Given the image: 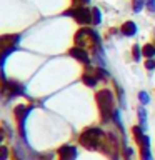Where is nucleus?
Returning a JSON list of instances; mask_svg holds the SVG:
<instances>
[{
    "label": "nucleus",
    "mask_w": 155,
    "mask_h": 160,
    "mask_svg": "<svg viewBox=\"0 0 155 160\" xmlns=\"http://www.w3.org/2000/svg\"><path fill=\"white\" fill-rule=\"evenodd\" d=\"M82 2H88V0H82Z\"/></svg>",
    "instance_id": "a211bd4d"
},
{
    "label": "nucleus",
    "mask_w": 155,
    "mask_h": 160,
    "mask_svg": "<svg viewBox=\"0 0 155 160\" xmlns=\"http://www.w3.org/2000/svg\"><path fill=\"white\" fill-rule=\"evenodd\" d=\"M120 32H122L123 35H133L135 32H137V27H135L133 22H125L123 27L120 28Z\"/></svg>",
    "instance_id": "423d86ee"
},
{
    "label": "nucleus",
    "mask_w": 155,
    "mask_h": 160,
    "mask_svg": "<svg viewBox=\"0 0 155 160\" xmlns=\"http://www.w3.org/2000/svg\"><path fill=\"white\" fill-rule=\"evenodd\" d=\"M102 137H103V133L100 128H87L80 135V143L85 148L93 150V148H98V143H100V138Z\"/></svg>",
    "instance_id": "f257e3e1"
},
{
    "label": "nucleus",
    "mask_w": 155,
    "mask_h": 160,
    "mask_svg": "<svg viewBox=\"0 0 155 160\" xmlns=\"http://www.w3.org/2000/svg\"><path fill=\"white\" fill-rule=\"evenodd\" d=\"M5 158H7V148L2 147V160H5Z\"/></svg>",
    "instance_id": "f3484780"
},
{
    "label": "nucleus",
    "mask_w": 155,
    "mask_h": 160,
    "mask_svg": "<svg viewBox=\"0 0 155 160\" xmlns=\"http://www.w3.org/2000/svg\"><path fill=\"white\" fill-rule=\"evenodd\" d=\"M145 67H147V68H155V62H153V60H148V62L145 63Z\"/></svg>",
    "instance_id": "2eb2a0df"
},
{
    "label": "nucleus",
    "mask_w": 155,
    "mask_h": 160,
    "mask_svg": "<svg viewBox=\"0 0 155 160\" xmlns=\"http://www.w3.org/2000/svg\"><path fill=\"white\" fill-rule=\"evenodd\" d=\"M18 40V35H8V37H2V48L7 47V43H15Z\"/></svg>",
    "instance_id": "0eeeda50"
},
{
    "label": "nucleus",
    "mask_w": 155,
    "mask_h": 160,
    "mask_svg": "<svg viewBox=\"0 0 155 160\" xmlns=\"http://www.w3.org/2000/svg\"><path fill=\"white\" fill-rule=\"evenodd\" d=\"M97 103L100 107L102 118L108 120L110 112H112V103H113V97H112V93H110V90H100L97 93Z\"/></svg>",
    "instance_id": "f03ea898"
},
{
    "label": "nucleus",
    "mask_w": 155,
    "mask_h": 160,
    "mask_svg": "<svg viewBox=\"0 0 155 160\" xmlns=\"http://www.w3.org/2000/svg\"><path fill=\"white\" fill-rule=\"evenodd\" d=\"M92 22L93 23H100V12H98V8L92 10Z\"/></svg>",
    "instance_id": "9d476101"
},
{
    "label": "nucleus",
    "mask_w": 155,
    "mask_h": 160,
    "mask_svg": "<svg viewBox=\"0 0 155 160\" xmlns=\"http://www.w3.org/2000/svg\"><path fill=\"white\" fill-rule=\"evenodd\" d=\"M143 7V0H133V12H140Z\"/></svg>",
    "instance_id": "9b49d317"
},
{
    "label": "nucleus",
    "mask_w": 155,
    "mask_h": 160,
    "mask_svg": "<svg viewBox=\"0 0 155 160\" xmlns=\"http://www.w3.org/2000/svg\"><path fill=\"white\" fill-rule=\"evenodd\" d=\"M145 3H147L148 10H152V12H155V0H145Z\"/></svg>",
    "instance_id": "ddd939ff"
},
{
    "label": "nucleus",
    "mask_w": 155,
    "mask_h": 160,
    "mask_svg": "<svg viewBox=\"0 0 155 160\" xmlns=\"http://www.w3.org/2000/svg\"><path fill=\"white\" fill-rule=\"evenodd\" d=\"M82 80H83V83L88 85V87H95V83H97V78H95L93 75H88V73H85L82 77Z\"/></svg>",
    "instance_id": "6e6552de"
},
{
    "label": "nucleus",
    "mask_w": 155,
    "mask_h": 160,
    "mask_svg": "<svg viewBox=\"0 0 155 160\" xmlns=\"http://www.w3.org/2000/svg\"><path fill=\"white\" fill-rule=\"evenodd\" d=\"M138 115H140V120L143 122V120H145V110L143 108H138Z\"/></svg>",
    "instance_id": "dca6fc26"
},
{
    "label": "nucleus",
    "mask_w": 155,
    "mask_h": 160,
    "mask_svg": "<svg viewBox=\"0 0 155 160\" xmlns=\"http://www.w3.org/2000/svg\"><path fill=\"white\" fill-rule=\"evenodd\" d=\"M65 15H72V17H75V20H77L78 23H90V20H92V13H90L87 8H83V7L70 8V10L65 12Z\"/></svg>",
    "instance_id": "7ed1b4c3"
},
{
    "label": "nucleus",
    "mask_w": 155,
    "mask_h": 160,
    "mask_svg": "<svg viewBox=\"0 0 155 160\" xmlns=\"http://www.w3.org/2000/svg\"><path fill=\"white\" fill-rule=\"evenodd\" d=\"M143 53L147 55L148 58L153 57V55H155V47H153V45H150V43H147V45L143 47Z\"/></svg>",
    "instance_id": "1a4fd4ad"
},
{
    "label": "nucleus",
    "mask_w": 155,
    "mask_h": 160,
    "mask_svg": "<svg viewBox=\"0 0 155 160\" xmlns=\"http://www.w3.org/2000/svg\"><path fill=\"white\" fill-rule=\"evenodd\" d=\"M138 98H140V102H142V103H147V102H148V95L145 93V92H140Z\"/></svg>",
    "instance_id": "f8f14e48"
},
{
    "label": "nucleus",
    "mask_w": 155,
    "mask_h": 160,
    "mask_svg": "<svg viewBox=\"0 0 155 160\" xmlns=\"http://www.w3.org/2000/svg\"><path fill=\"white\" fill-rule=\"evenodd\" d=\"M70 55H72V57H75L77 60H82L83 63H88V62H90V60H88V55L85 53L83 48H70Z\"/></svg>",
    "instance_id": "39448f33"
},
{
    "label": "nucleus",
    "mask_w": 155,
    "mask_h": 160,
    "mask_svg": "<svg viewBox=\"0 0 155 160\" xmlns=\"http://www.w3.org/2000/svg\"><path fill=\"white\" fill-rule=\"evenodd\" d=\"M77 152H75L73 147H70V145H63V147L58 148V160H73Z\"/></svg>",
    "instance_id": "20e7f679"
},
{
    "label": "nucleus",
    "mask_w": 155,
    "mask_h": 160,
    "mask_svg": "<svg viewBox=\"0 0 155 160\" xmlns=\"http://www.w3.org/2000/svg\"><path fill=\"white\" fill-rule=\"evenodd\" d=\"M133 58H135V60H138V58H140V48L137 47V45L133 47Z\"/></svg>",
    "instance_id": "4468645a"
}]
</instances>
